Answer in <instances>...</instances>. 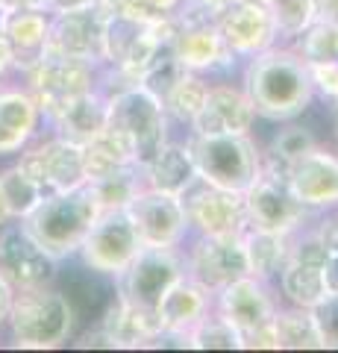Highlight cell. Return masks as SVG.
Returning <instances> with one entry per match:
<instances>
[{
    "label": "cell",
    "instance_id": "10",
    "mask_svg": "<svg viewBox=\"0 0 338 353\" xmlns=\"http://www.w3.org/2000/svg\"><path fill=\"white\" fill-rule=\"evenodd\" d=\"M124 209L133 221L141 248H177L189 233V218L180 194H168L141 183Z\"/></svg>",
    "mask_w": 338,
    "mask_h": 353
},
{
    "label": "cell",
    "instance_id": "3",
    "mask_svg": "<svg viewBox=\"0 0 338 353\" xmlns=\"http://www.w3.org/2000/svg\"><path fill=\"white\" fill-rule=\"evenodd\" d=\"M106 132L124 148L129 162L145 168L159 153L168 136L165 103L145 85H129L109 97L106 106Z\"/></svg>",
    "mask_w": 338,
    "mask_h": 353
},
{
    "label": "cell",
    "instance_id": "35",
    "mask_svg": "<svg viewBox=\"0 0 338 353\" xmlns=\"http://www.w3.org/2000/svg\"><path fill=\"white\" fill-rule=\"evenodd\" d=\"M265 6L277 24L279 41L286 39L288 44L315 21V0H265Z\"/></svg>",
    "mask_w": 338,
    "mask_h": 353
},
{
    "label": "cell",
    "instance_id": "23",
    "mask_svg": "<svg viewBox=\"0 0 338 353\" xmlns=\"http://www.w3.org/2000/svg\"><path fill=\"white\" fill-rule=\"evenodd\" d=\"M106 106L109 97L101 88H89V92L74 94L65 103H59L50 115H45V121H50L56 136L77 141V145H89L94 136H101L106 130Z\"/></svg>",
    "mask_w": 338,
    "mask_h": 353
},
{
    "label": "cell",
    "instance_id": "11",
    "mask_svg": "<svg viewBox=\"0 0 338 353\" xmlns=\"http://www.w3.org/2000/svg\"><path fill=\"white\" fill-rule=\"evenodd\" d=\"M180 201L194 236H244L250 227L244 194L218 189L200 176L180 194Z\"/></svg>",
    "mask_w": 338,
    "mask_h": 353
},
{
    "label": "cell",
    "instance_id": "36",
    "mask_svg": "<svg viewBox=\"0 0 338 353\" xmlns=\"http://www.w3.org/2000/svg\"><path fill=\"white\" fill-rule=\"evenodd\" d=\"M189 345L198 350H238L242 347V333L226 318H221L218 312H209L189 333Z\"/></svg>",
    "mask_w": 338,
    "mask_h": 353
},
{
    "label": "cell",
    "instance_id": "31",
    "mask_svg": "<svg viewBox=\"0 0 338 353\" xmlns=\"http://www.w3.org/2000/svg\"><path fill=\"white\" fill-rule=\"evenodd\" d=\"M312 148H318V136L312 132V127L286 121V127H279L274 136H271L268 148L262 150V157L279 165V168H288L294 159H300L303 153H309Z\"/></svg>",
    "mask_w": 338,
    "mask_h": 353
},
{
    "label": "cell",
    "instance_id": "29",
    "mask_svg": "<svg viewBox=\"0 0 338 353\" xmlns=\"http://www.w3.org/2000/svg\"><path fill=\"white\" fill-rule=\"evenodd\" d=\"M271 327H274V336H277V350L321 347V339H318V330H315L309 309H300V306L277 309L274 318H271Z\"/></svg>",
    "mask_w": 338,
    "mask_h": 353
},
{
    "label": "cell",
    "instance_id": "13",
    "mask_svg": "<svg viewBox=\"0 0 338 353\" xmlns=\"http://www.w3.org/2000/svg\"><path fill=\"white\" fill-rule=\"evenodd\" d=\"M138 250H141V241L127 209H101L92 230L83 239L77 256L85 265H92V268L118 277Z\"/></svg>",
    "mask_w": 338,
    "mask_h": 353
},
{
    "label": "cell",
    "instance_id": "40",
    "mask_svg": "<svg viewBox=\"0 0 338 353\" xmlns=\"http://www.w3.org/2000/svg\"><path fill=\"white\" fill-rule=\"evenodd\" d=\"M315 18L338 27V0H315Z\"/></svg>",
    "mask_w": 338,
    "mask_h": 353
},
{
    "label": "cell",
    "instance_id": "9",
    "mask_svg": "<svg viewBox=\"0 0 338 353\" xmlns=\"http://www.w3.org/2000/svg\"><path fill=\"white\" fill-rule=\"evenodd\" d=\"M103 62H85L74 57H62V53H45L32 68L24 74L27 88L39 101L41 118L50 115L59 103H65L74 94H83L89 88H97V77H101Z\"/></svg>",
    "mask_w": 338,
    "mask_h": 353
},
{
    "label": "cell",
    "instance_id": "7",
    "mask_svg": "<svg viewBox=\"0 0 338 353\" xmlns=\"http://www.w3.org/2000/svg\"><path fill=\"white\" fill-rule=\"evenodd\" d=\"M15 165L45 194L65 192V189H74V185L89 183V180H85L83 145L62 139V136H56V132L47 136V139L36 136L24 150L18 153Z\"/></svg>",
    "mask_w": 338,
    "mask_h": 353
},
{
    "label": "cell",
    "instance_id": "14",
    "mask_svg": "<svg viewBox=\"0 0 338 353\" xmlns=\"http://www.w3.org/2000/svg\"><path fill=\"white\" fill-rule=\"evenodd\" d=\"M53 285H56V289L65 294V301L71 303L74 318H77V333L85 327H94L103 318L109 303L118 297V285H115L112 274L92 268V265H85L80 256L59 262Z\"/></svg>",
    "mask_w": 338,
    "mask_h": 353
},
{
    "label": "cell",
    "instance_id": "27",
    "mask_svg": "<svg viewBox=\"0 0 338 353\" xmlns=\"http://www.w3.org/2000/svg\"><path fill=\"white\" fill-rule=\"evenodd\" d=\"M242 245H244V256H247V274L271 285L288 256V236L259 230V227H247L242 236Z\"/></svg>",
    "mask_w": 338,
    "mask_h": 353
},
{
    "label": "cell",
    "instance_id": "22",
    "mask_svg": "<svg viewBox=\"0 0 338 353\" xmlns=\"http://www.w3.org/2000/svg\"><path fill=\"white\" fill-rule=\"evenodd\" d=\"M286 176L291 192L306 209L338 203V159H332L330 153L312 148L288 165Z\"/></svg>",
    "mask_w": 338,
    "mask_h": 353
},
{
    "label": "cell",
    "instance_id": "20",
    "mask_svg": "<svg viewBox=\"0 0 338 353\" xmlns=\"http://www.w3.org/2000/svg\"><path fill=\"white\" fill-rule=\"evenodd\" d=\"M212 297L215 294L206 292L198 280L182 274V277H177L168 285V292L162 294V301L156 303L159 330L168 336L189 339L191 330L212 312Z\"/></svg>",
    "mask_w": 338,
    "mask_h": 353
},
{
    "label": "cell",
    "instance_id": "47",
    "mask_svg": "<svg viewBox=\"0 0 338 353\" xmlns=\"http://www.w3.org/2000/svg\"><path fill=\"white\" fill-rule=\"evenodd\" d=\"M262 3H265V0H262Z\"/></svg>",
    "mask_w": 338,
    "mask_h": 353
},
{
    "label": "cell",
    "instance_id": "16",
    "mask_svg": "<svg viewBox=\"0 0 338 353\" xmlns=\"http://www.w3.org/2000/svg\"><path fill=\"white\" fill-rule=\"evenodd\" d=\"M218 32L235 59H250L279 44L277 24L262 0H235L226 6L218 18Z\"/></svg>",
    "mask_w": 338,
    "mask_h": 353
},
{
    "label": "cell",
    "instance_id": "42",
    "mask_svg": "<svg viewBox=\"0 0 338 353\" xmlns=\"http://www.w3.org/2000/svg\"><path fill=\"white\" fill-rule=\"evenodd\" d=\"M92 3L97 0H47V12H68V9H83Z\"/></svg>",
    "mask_w": 338,
    "mask_h": 353
},
{
    "label": "cell",
    "instance_id": "39",
    "mask_svg": "<svg viewBox=\"0 0 338 353\" xmlns=\"http://www.w3.org/2000/svg\"><path fill=\"white\" fill-rule=\"evenodd\" d=\"M321 274H324V285H326V292H338V250H332L330 256H326Z\"/></svg>",
    "mask_w": 338,
    "mask_h": 353
},
{
    "label": "cell",
    "instance_id": "25",
    "mask_svg": "<svg viewBox=\"0 0 338 353\" xmlns=\"http://www.w3.org/2000/svg\"><path fill=\"white\" fill-rule=\"evenodd\" d=\"M173 53L182 62L185 71L206 74V71H224L238 62L218 32V24H191L177 27L173 36Z\"/></svg>",
    "mask_w": 338,
    "mask_h": 353
},
{
    "label": "cell",
    "instance_id": "21",
    "mask_svg": "<svg viewBox=\"0 0 338 353\" xmlns=\"http://www.w3.org/2000/svg\"><path fill=\"white\" fill-rule=\"evenodd\" d=\"M0 36L12 53V68L27 74L47 53L50 12L47 9H3Z\"/></svg>",
    "mask_w": 338,
    "mask_h": 353
},
{
    "label": "cell",
    "instance_id": "32",
    "mask_svg": "<svg viewBox=\"0 0 338 353\" xmlns=\"http://www.w3.org/2000/svg\"><path fill=\"white\" fill-rule=\"evenodd\" d=\"M141 183H145V176H141L138 165H124V168L106 174L101 180H92V189L101 209H124Z\"/></svg>",
    "mask_w": 338,
    "mask_h": 353
},
{
    "label": "cell",
    "instance_id": "34",
    "mask_svg": "<svg viewBox=\"0 0 338 353\" xmlns=\"http://www.w3.org/2000/svg\"><path fill=\"white\" fill-rule=\"evenodd\" d=\"M0 189H3V201L9 206V215H12L15 221H21L32 206L41 201V197H45V192H41L15 162L0 171Z\"/></svg>",
    "mask_w": 338,
    "mask_h": 353
},
{
    "label": "cell",
    "instance_id": "44",
    "mask_svg": "<svg viewBox=\"0 0 338 353\" xmlns=\"http://www.w3.org/2000/svg\"><path fill=\"white\" fill-rule=\"evenodd\" d=\"M9 68H12V53H9V44L0 36V88H3V77Z\"/></svg>",
    "mask_w": 338,
    "mask_h": 353
},
{
    "label": "cell",
    "instance_id": "28",
    "mask_svg": "<svg viewBox=\"0 0 338 353\" xmlns=\"http://www.w3.org/2000/svg\"><path fill=\"white\" fill-rule=\"evenodd\" d=\"M321 268H324V265L286 256V262H282V268H279L274 283H277V289L282 292V297H286L288 306L312 309L326 294Z\"/></svg>",
    "mask_w": 338,
    "mask_h": 353
},
{
    "label": "cell",
    "instance_id": "24",
    "mask_svg": "<svg viewBox=\"0 0 338 353\" xmlns=\"http://www.w3.org/2000/svg\"><path fill=\"white\" fill-rule=\"evenodd\" d=\"M41 109L30 88H0V159L18 157L39 136Z\"/></svg>",
    "mask_w": 338,
    "mask_h": 353
},
{
    "label": "cell",
    "instance_id": "45",
    "mask_svg": "<svg viewBox=\"0 0 338 353\" xmlns=\"http://www.w3.org/2000/svg\"><path fill=\"white\" fill-rule=\"evenodd\" d=\"M9 221H15V218L9 215V206H6V201H3V189H0V227L9 224Z\"/></svg>",
    "mask_w": 338,
    "mask_h": 353
},
{
    "label": "cell",
    "instance_id": "15",
    "mask_svg": "<svg viewBox=\"0 0 338 353\" xmlns=\"http://www.w3.org/2000/svg\"><path fill=\"white\" fill-rule=\"evenodd\" d=\"M185 274L206 292H218L247 274V256L242 236H198L185 256Z\"/></svg>",
    "mask_w": 338,
    "mask_h": 353
},
{
    "label": "cell",
    "instance_id": "46",
    "mask_svg": "<svg viewBox=\"0 0 338 353\" xmlns=\"http://www.w3.org/2000/svg\"><path fill=\"white\" fill-rule=\"evenodd\" d=\"M0 24H3V6H0Z\"/></svg>",
    "mask_w": 338,
    "mask_h": 353
},
{
    "label": "cell",
    "instance_id": "26",
    "mask_svg": "<svg viewBox=\"0 0 338 353\" xmlns=\"http://www.w3.org/2000/svg\"><path fill=\"white\" fill-rule=\"evenodd\" d=\"M141 176H145L147 185H154L159 192L182 194L194 180H198V168H194L189 141L168 139L165 145L159 148L156 157L141 168Z\"/></svg>",
    "mask_w": 338,
    "mask_h": 353
},
{
    "label": "cell",
    "instance_id": "18",
    "mask_svg": "<svg viewBox=\"0 0 338 353\" xmlns=\"http://www.w3.org/2000/svg\"><path fill=\"white\" fill-rule=\"evenodd\" d=\"M212 309L242 333V341L244 336L268 327L277 312V306L268 294V283L250 277V274L226 283L224 289H218L212 297Z\"/></svg>",
    "mask_w": 338,
    "mask_h": 353
},
{
    "label": "cell",
    "instance_id": "5",
    "mask_svg": "<svg viewBox=\"0 0 338 353\" xmlns=\"http://www.w3.org/2000/svg\"><path fill=\"white\" fill-rule=\"evenodd\" d=\"M189 150L200 180L226 192L244 194L262 171V150L250 139V132H221V136L191 132Z\"/></svg>",
    "mask_w": 338,
    "mask_h": 353
},
{
    "label": "cell",
    "instance_id": "8",
    "mask_svg": "<svg viewBox=\"0 0 338 353\" xmlns=\"http://www.w3.org/2000/svg\"><path fill=\"white\" fill-rule=\"evenodd\" d=\"M185 274V262L180 259L177 248H141L127 268L115 277L118 297L129 306L156 312V303L168 285Z\"/></svg>",
    "mask_w": 338,
    "mask_h": 353
},
{
    "label": "cell",
    "instance_id": "4",
    "mask_svg": "<svg viewBox=\"0 0 338 353\" xmlns=\"http://www.w3.org/2000/svg\"><path fill=\"white\" fill-rule=\"evenodd\" d=\"M3 324L9 327L12 345L30 350L62 347L77 333L74 309L53 283L36 285V289H18Z\"/></svg>",
    "mask_w": 338,
    "mask_h": 353
},
{
    "label": "cell",
    "instance_id": "19",
    "mask_svg": "<svg viewBox=\"0 0 338 353\" xmlns=\"http://www.w3.org/2000/svg\"><path fill=\"white\" fill-rule=\"evenodd\" d=\"M259 121L244 88L230 83H209L203 109L191 121V132L198 136H221V132H250Z\"/></svg>",
    "mask_w": 338,
    "mask_h": 353
},
{
    "label": "cell",
    "instance_id": "6",
    "mask_svg": "<svg viewBox=\"0 0 338 353\" xmlns=\"http://www.w3.org/2000/svg\"><path fill=\"white\" fill-rule=\"evenodd\" d=\"M244 209L250 227L271 230V233H282V236H291L294 230H300L303 218H306V206L291 192L286 168L268 162L265 157H262L259 176L244 192Z\"/></svg>",
    "mask_w": 338,
    "mask_h": 353
},
{
    "label": "cell",
    "instance_id": "43",
    "mask_svg": "<svg viewBox=\"0 0 338 353\" xmlns=\"http://www.w3.org/2000/svg\"><path fill=\"white\" fill-rule=\"evenodd\" d=\"M3 9H47V0H0Z\"/></svg>",
    "mask_w": 338,
    "mask_h": 353
},
{
    "label": "cell",
    "instance_id": "38",
    "mask_svg": "<svg viewBox=\"0 0 338 353\" xmlns=\"http://www.w3.org/2000/svg\"><path fill=\"white\" fill-rule=\"evenodd\" d=\"M182 0H124L121 9L141 21H165L177 15Z\"/></svg>",
    "mask_w": 338,
    "mask_h": 353
},
{
    "label": "cell",
    "instance_id": "41",
    "mask_svg": "<svg viewBox=\"0 0 338 353\" xmlns=\"http://www.w3.org/2000/svg\"><path fill=\"white\" fill-rule=\"evenodd\" d=\"M12 297H15V289L9 285L3 277H0V327H3L6 315H9V306H12Z\"/></svg>",
    "mask_w": 338,
    "mask_h": 353
},
{
    "label": "cell",
    "instance_id": "1",
    "mask_svg": "<svg viewBox=\"0 0 338 353\" xmlns=\"http://www.w3.org/2000/svg\"><path fill=\"white\" fill-rule=\"evenodd\" d=\"M242 88L259 118L279 124L297 121L309 109L315 92L309 62L294 50V44H274L244 59Z\"/></svg>",
    "mask_w": 338,
    "mask_h": 353
},
{
    "label": "cell",
    "instance_id": "30",
    "mask_svg": "<svg viewBox=\"0 0 338 353\" xmlns=\"http://www.w3.org/2000/svg\"><path fill=\"white\" fill-rule=\"evenodd\" d=\"M206 92H209V80H203V74H194V71H185L173 88L168 92L165 103V112H168V121L173 118L177 124H185L191 127V121L198 118V112L203 109V101H206Z\"/></svg>",
    "mask_w": 338,
    "mask_h": 353
},
{
    "label": "cell",
    "instance_id": "33",
    "mask_svg": "<svg viewBox=\"0 0 338 353\" xmlns=\"http://www.w3.org/2000/svg\"><path fill=\"white\" fill-rule=\"evenodd\" d=\"M83 162H85V180H101V176L112 174L118 168H124V165H133L129 157L124 153V148L118 145V141L109 136L103 130L101 136H94L89 145H83Z\"/></svg>",
    "mask_w": 338,
    "mask_h": 353
},
{
    "label": "cell",
    "instance_id": "2",
    "mask_svg": "<svg viewBox=\"0 0 338 353\" xmlns=\"http://www.w3.org/2000/svg\"><path fill=\"white\" fill-rule=\"evenodd\" d=\"M97 212L101 206H97L92 183H83L74 189L45 194L21 218V224L30 230L41 248L62 262L80 253V245L92 230Z\"/></svg>",
    "mask_w": 338,
    "mask_h": 353
},
{
    "label": "cell",
    "instance_id": "37",
    "mask_svg": "<svg viewBox=\"0 0 338 353\" xmlns=\"http://www.w3.org/2000/svg\"><path fill=\"white\" fill-rule=\"evenodd\" d=\"M315 330H318L321 347H338V292H326L309 309Z\"/></svg>",
    "mask_w": 338,
    "mask_h": 353
},
{
    "label": "cell",
    "instance_id": "12",
    "mask_svg": "<svg viewBox=\"0 0 338 353\" xmlns=\"http://www.w3.org/2000/svg\"><path fill=\"white\" fill-rule=\"evenodd\" d=\"M59 259L47 253L32 239L21 221H9L0 227V277L12 289H36L56 280Z\"/></svg>",
    "mask_w": 338,
    "mask_h": 353
},
{
    "label": "cell",
    "instance_id": "17",
    "mask_svg": "<svg viewBox=\"0 0 338 353\" xmlns=\"http://www.w3.org/2000/svg\"><path fill=\"white\" fill-rule=\"evenodd\" d=\"M103 18L106 15L94 3L68 12H50L47 50L85 62H103Z\"/></svg>",
    "mask_w": 338,
    "mask_h": 353
}]
</instances>
